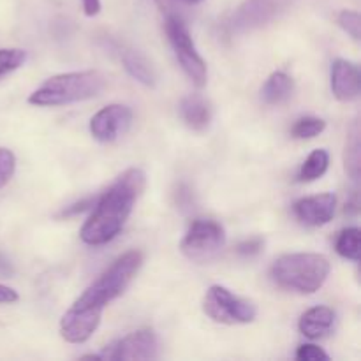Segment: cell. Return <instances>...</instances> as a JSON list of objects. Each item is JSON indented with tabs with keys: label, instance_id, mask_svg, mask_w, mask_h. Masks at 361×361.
<instances>
[{
	"label": "cell",
	"instance_id": "1",
	"mask_svg": "<svg viewBox=\"0 0 361 361\" xmlns=\"http://www.w3.org/2000/svg\"><path fill=\"white\" fill-rule=\"evenodd\" d=\"M141 250H129L116 257L71 305L60 321V335L71 344H83L101 324L106 307L123 295L143 264Z\"/></svg>",
	"mask_w": 361,
	"mask_h": 361
},
{
	"label": "cell",
	"instance_id": "2",
	"mask_svg": "<svg viewBox=\"0 0 361 361\" xmlns=\"http://www.w3.org/2000/svg\"><path fill=\"white\" fill-rule=\"evenodd\" d=\"M147 187V175L141 168H129L108 187L99 200L80 236L87 245H104L111 242L134 210V204Z\"/></svg>",
	"mask_w": 361,
	"mask_h": 361
},
{
	"label": "cell",
	"instance_id": "3",
	"mask_svg": "<svg viewBox=\"0 0 361 361\" xmlns=\"http://www.w3.org/2000/svg\"><path fill=\"white\" fill-rule=\"evenodd\" d=\"M106 78L99 71H78L48 78L28 95V102L39 108H55L94 99L104 90Z\"/></svg>",
	"mask_w": 361,
	"mask_h": 361
},
{
	"label": "cell",
	"instance_id": "4",
	"mask_svg": "<svg viewBox=\"0 0 361 361\" xmlns=\"http://www.w3.org/2000/svg\"><path fill=\"white\" fill-rule=\"evenodd\" d=\"M330 270V261L321 254L295 252L277 257L271 264L270 277L279 288L300 295H314L323 288Z\"/></svg>",
	"mask_w": 361,
	"mask_h": 361
},
{
	"label": "cell",
	"instance_id": "5",
	"mask_svg": "<svg viewBox=\"0 0 361 361\" xmlns=\"http://www.w3.org/2000/svg\"><path fill=\"white\" fill-rule=\"evenodd\" d=\"M164 30L166 35H168L169 44H171L173 48V53H175L176 60H178L183 73L187 74V78H189L197 88H203L204 85H207L208 78L207 62H204L203 56H201L200 51L196 49V44H194L192 35H190L189 27H187L185 21H183L182 16H178L176 13L166 14Z\"/></svg>",
	"mask_w": 361,
	"mask_h": 361
},
{
	"label": "cell",
	"instance_id": "6",
	"mask_svg": "<svg viewBox=\"0 0 361 361\" xmlns=\"http://www.w3.org/2000/svg\"><path fill=\"white\" fill-rule=\"evenodd\" d=\"M203 312L221 324H249L256 319L257 307L224 286H212L204 293Z\"/></svg>",
	"mask_w": 361,
	"mask_h": 361
},
{
	"label": "cell",
	"instance_id": "7",
	"mask_svg": "<svg viewBox=\"0 0 361 361\" xmlns=\"http://www.w3.org/2000/svg\"><path fill=\"white\" fill-rule=\"evenodd\" d=\"M295 2L296 0H243L226 21V30L231 35L256 30L282 16Z\"/></svg>",
	"mask_w": 361,
	"mask_h": 361
},
{
	"label": "cell",
	"instance_id": "8",
	"mask_svg": "<svg viewBox=\"0 0 361 361\" xmlns=\"http://www.w3.org/2000/svg\"><path fill=\"white\" fill-rule=\"evenodd\" d=\"M226 243V231L221 222L214 219H197L187 229L180 249L189 259H204L222 249Z\"/></svg>",
	"mask_w": 361,
	"mask_h": 361
},
{
	"label": "cell",
	"instance_id": "9",
	"mask_svg": "<svg viewBox=\"0 0 361 361\" xmlns=\"http://www.w3.org/2000/svg\"><path fill=\"white\" fill-rule=\"evenodd\" d=\"M101 360L109 361H148L157 360L159 341L157 335L150 328L133 331L123 338L111 342L102 349Z\"/></svg>",
	"mask_w": 361,
	"mask_h": 361
},
{
	"label": "cell",
	"instance_id": "10",
	"mask_svg": "<svg viewBox=\"0 0 361 361\" xmlns=\"http://www.w3.org/2000/svg\"><path fill=\"white\" fill-rule=\"evenodd\" d=\"M133 123V111L126 104H108L90 120V134L101 143H113L122 137Z\"/></svg>",
	"mask_w": 361,
	"mask_h": 361
},
{
	"label": "cell",
	"instance_id": "11",
	"mask_svg": "<svg viewBox=\"0 0 361 361\" xmlns=\"http://www.w3.org/2000/svg\"><path fill=\"white\" fill-rule=\"evenodd\" d=\"M337 210V196L334 192L302 197L293 204V214L302 224L319 228L334 219Z\"/></svg>",
	"mask_w": 361,
	"mask_h": 361
},
{
	"label": "cell",
	"instance_id": "12",
	"mask_svg": "<svg viewBox=\"0 0 361 361\" xmlns=\"http://www.w3.org/2000/svg\"><path fill=\"white\" fill-rule=\"evenodd\" d=\"M331 92L335 99L342 102H351L360 97L361 74L356 63L344 59H337L331 63Z\"/></svg>",
	"mask_w": 361,
	"mask_h": 361
},
{
	"label": "cell",
	"instance_id": "13",
	"mask_svg": "<svg viewBox=\"0 0 361 361\" xmlns=\"http://www.w3.org/2000/svg\"><path fill=\"white\" fill-rule=\"evenodd\" d=\"M335 323V312L326 305L312 307L307 312L302 314L298 323L300 334L305 335L310 341H317L328 335L334 328Z\"/></svg>",
	"mask_w": 361,
	"mask_h": 361
},
{
	"label": "cell",
	"instance_id": "14",
	"mask_svg": "<svg viewBox=\"0 0 361 361\" xmlns=\"http://www.w3.org/2000/svg\"><path fill=\"white\" fill-rule=\"evenodd\" d=\"M178 111L182 120L185 122V126L189 127V129L197 130V133L207 129L212 122L210 102L200 94H190L187 95V97H183L182 101H180Z\"/></svg>",
	"mask_w": 361,
	"mask_h": 361
},
{
	"label": "cell",
	"instance_id": "15",
	"mask_svg": "<svg viewBox=\"0 0 361 361\" xmlns=\"http://www.w3.org/2000/svg\"><path fill=\"white\" fill-rule=\"evenodd\" d=\"M293 92H295L293 78L289 74L282 73V71H275L264 81L263 88H261V99H263L264 104L279 106L288 101Z\"/></svg>",
	"mask_w": 361,
	"mask_h": 361
},
{
	"label": "cell",
	"instance_id": "16",
	"mask_svg": "<svg viewBox=\"0 0 361 361\" xmlns=\"http://www.w3.org/2000/svg\"><path fill=\"white\" fill-rule=\"evenodd\" d=\"M120 60H122L126 71L134 80L147 85V87H155L157 76H155L154 67L150 66V62L140 51L133 48H122L120 49Z\"/></svg>",
	"mask_w": 361,
	"mask_h": 361
},
{
	"label": "cell",
	"instance_id": "17",
	"mask_svg": "<svg viewBox=\"0 0 361 361\" xmlns=\"http://www.w3.org/2000/svg\"><path fill=\"white\" fill-rule=\"evenodd\" d=\"M328 166H330V154L323 148H317L302 164L298 180L300 182H314V180L321 178L328 171Z\"/></svg>",
	"mask_w": 361,
	"mask_h": 361
},
{
	"label": "cell",
	"instance_id": "18",
	"mask_svg": "<svg viewBox=\"0 0 361 361\" xmlns=\"http://www.w3.org/2000/svg\"><path fill=\"white\" fill-rule=\"evenodd\" d=\"M360 236L361 231L358 228H345L338 233L337 242H335V250L338 256L351 261H360Z\"/></svg>",
	"mask_w": 361,
	"mask_h": 361
},
{
	"label": "cell",
	"instance_id": "19",
	"mask_svg": "<svg viewBox=\"0 0 361 361\" xmlns=\"http://www.w3.org/2000/svg\"><path fill=\"white\" fill-rule=\"evenodd\" d=\"M360 127L358 122L353 126L351 133L348 136V143H345V169H348L349 176L353 180L360 178V162H361V155H360Z\"/></svg>",
	"mask_w": 361,
	"mask_h": 361
},
{
	"label": "cell",
	"instance_id": "20",
	"mask_svg": "<svg viewBox=\"0 0 361 361\" xmlns=\"http://www.w3.org/2000/svg\"><path fill=\"white\" fill-rule=\"evenodd\" d=\"M326 129V122L317 116H302L291 127V136L296 140H312Z\"/></svg>",
	"mask_w": 361,
	"mask_h": 361
},
{
	"label": "cell",
	"instance_id": "21",
	"mask_svg": "<svg viewBox=\"0 0 361 361\" xmlns=\"http://www.w3.org/2000/svg\"><path fill=\"white\" fill-rule=\"evenodd\" d=\"M27 62V51L20 48H2L0 49V80L7 74L14 73Z\"/></svg>",
	"mask_w": 361,
	"mask_h": 361
},
{
	"label": "cell",
	"instance_id": "22",
	"mask_svg": "<svg viewBox=\"0 0 361 361\" xmlns=\"http://www.w3.org/2000/svg\"><path fill=\"white\" fill-rule=\"evenodd\" d=\"M337 23H338V27L345 32V34L351 35L355 41H360V37H361L360 13H356V11H349V9L341 11L337 16Z\"/></svg>",
	"mask_w": 361,
	"mask_h": 361
},
{
	"label": "cell",
	"instance_id": "23",
	"mask_svg": "<svg viewBox=\"0 0 361 361\" xmlns=\"http://www.w3.org/2000/svg\"><path fill=\"white\" fill-rule=\"evenodd\" d=\"M14 171H16V157L11 150L0 147V189L9 183Z\"/></svg>",
	"mask_w": 361,
	"mask_h": 361
},
{
	"label": "cell",
	"instance_id": "24",
	"mask_svg": "<svg viewBox=\"0 0 361 361\" xmlns=\"http://www.w3.org/2000/svg\"><path fill=\"white\" fill-rule=\"evenodd\" d=\"M296 360L300 361H328L330 356L323 351L321 348L314 344H302L296 351Z\"/></svg>",
	"mask_w": 361,
	"mask_h": 361
},
{
	"label": "cell",
	"instance_id": "25",
	"mask_svg": "<svg viewBox=\"0 0 361 361\" xmlns=\"http://www.w3.org/2000/svg\"><path fill=\"white\" fill-rule=\"evenodd\" d=\"M263 247H264V240L259 238V236H256V238H249L245 240V242L238 243V245H236V252L243 257H252V256H257V254L263 250Z\"/></svg>",
	"mask_w": 361,
	"mask_h": 361
},
{
	"label": "cell",
	"instance_id": "26",
	"mask_svg": "<svg viewBox=\"0 0 361 361\" xmlns=\"http://www.w3.org/2000/svg\"><path fill=\"white\" fill-rule=\"evenodd\" d=\"M95 203V197H87V200L80 201V203H74L71 204L67 210H63L62 214H60V217H69V215H76V214H81V212L88 210V208L92 207V204Z\"/></svg>",
	"mask_w": 361,
	"mask_h": 361
},
{
	"label": "cell",
	"instance_id": "27",
	"mask_svg": "<svg viewBox=\"0 0 361 361\" xmlns=\"http://www.w3.org/2000/svg\"><path fill=\"white\" fill-rule=\"evenodd\" d=\"M18 298L20 296H18V293L13 288L0 284V303H14L18 302Z\"/></svg>",
	"mask_w": 361,
	"mask_h": 361
},
{
	"label": "cell",
	"instance_id": "28",
	"mask_svg": "<svg viewBox=\"0 0 361 361\" xmlns=\"http://www.w3.org/2000/svg\"><path fill=\"white\" fill-rule=\"evenodd\" d=\"M182 2H183V0H155V4H157V7H159V9H161L164 14L176 13V7H178Z\"/></svg>",
	"mask_w": 361,
	"mask_h": 361
},
{
	"label": "cell",
	"instance_id": "29",
	"mask_svg": "<svg viewBox=\"0 0 361 361\" xmlns=\"http://www.w3.org/2000/svg\"><path fill=\"white\" fill-rule=\"evenodd\" d=\"M83 4V11L87 16H97L101 13V0H81Z\"/></svg>",
	"mask_w": 361,
	"mask_h": 361
},
{
	"label": "cell",
	"instance_id": "30",
	"mask_svg": "<svg viewBox=\"0 0 361 361\" xmlns=\"http://www.w3.org/2000/svg\"><path fill=\"white\" fill-rule=\"evenodd\" d=\"M183 2H187V4H200V2H203V0H183Z\"/></svg>",
	"mask_w": 361,
	"mask_h": 361
}]
</instances>
